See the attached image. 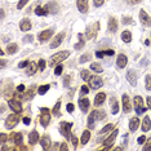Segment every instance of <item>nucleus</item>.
Here are the masks:
<instances>
[{"label": "nucleus", "instance_id": "obj_1", "mask_svg": "<svg viewBox=\"0 0 151 151\" xmlns=\"http://www.w3.org/2000/svg\"><path fill=\"white\" fill-rule=\"evenodd\" d=\"M68 56H70V52H68V50H61V52L54 53L53 56L50 57V60H49V66L50 67H54L56 65L61 63L62 61L66 60Z\"/></svg>", "mask_w": 151, "mask_h": 151}, {"label": "nucleus", "instance_id": "obj_2", "mask_svg": "<svg viewBox=\"0 0 151 151\" xmlns=\"http://www.w3.org/2000/svg\"><path fill=\"white\" fill-rule=\"evenodd\" d=\"M39 123L42 124V127L47 128L50 123V110L47 107L40 109V116H39Z\"/></svg>", "mask_w": 151, "mask_h": 151}, {"label": "nucleus", "instance_id": "obj_3", "mask_svg": "<svg viewBox=\"0 0 151 151\" xmlns=\"http://www.w3.org/2000/svg\"><path fill=\"white\" fill-rule=\"evenodd\" d=\"M133 106H134V111L137 112V115H142L146 111V106L143 104V98L141 96H136L133 98Z\"/></svg>", "mask_w": 151, "mask_h": 151}, {"label": "nucleus", "instance_id": "obj_4", "mask_svg": "<svg viewBox=\"0 0 151 151\" xmlns=\"http://www.w3.org/2000/svg\"><path fill=\"white\" fill-rule=\"evenodd\" d=\"M71 128H73V123H70V122H61L60 123V132L66 139L71 138Z\"/></svg>", "mask_w": 151, "mask_h": 151}, {"label": "nucleus", "instance_id": "obj_5", "mask_svg": "<svg viewBox=\"0 0 151 151\" xmlns=\"http://www.w3.org/2000/svg\"><path fill=\"white\" fill-rule=\"evenodd\" d=\"M99 31V22H94L93 25H91V26H88V29H87V31H85V36H87V39L89 40H93L97 37V34Z\"/></svg>", "mask_w": 151, "mask_h": 151}, {"label": "nucleus", "instance_id": "obj_6", "mask_svg": "<svg viewBox=\"0 0 151 151\" xmlns=\"http://www.w3.org/2000/svg\"><path fill=\"white\" fill-rule=\"evenodd\" d=\"M18 122H19V115L17 114V112L11 114L8 118L5 119V128L6 129H13L17 124H18Z\"/></svg>", "mask_w": 151, "mask_h": 151}, {"label": "nucleus", "instance_id": "obj_7", "mask_svg": "<svg viewBox=\"0 0 151 151\" xmlns=\"http://www.w3.org/2000/svg\"><path fill=\"white\" fill-rule=\"evenodd\" d=\"M53 32H54L53 29H47V30L40 31L37 34V40H39V43H47L48 40L53 36Z\"/></svg>", "mask_w": 151, "mask_h": 151}, {"label": "nucleus", "instance_id": "obj_8", "mask_svg": "<svg viewBox=\"0 0 151 151\" xmlns=\"http://www.w3.org/2000/svg\"><path fill=\"white\" fill-rule=\"evenodd\" d=\"M118 133H119V130L118 129H114V132L110 134L107 138H106L105 141H104V143H102V146L105 147L106 150H110L111 149V146H112V143H114V141H115V138L118 137Z\"/></svg>", "mask_w": 151, "mask_h": 151}, {"label": "nucleus", "instance_id": "obj_9", "mask_svg": "<svg viewBox=\"0 0 151 151\" xmlns=\"http://www.w3.org/2000/svg\"><path fill=\"white\" fill-rule=\"evenodd\" d=\"M88 83H89V88L92 89H99L104 85V81L99 76H91L88 79Z\"/></svg>", "mask_w": 151, "mask_h": 151}, {"label": "nucleus", "instance_id": "obj_10", "mask_svg": "<svg viewBox=\"0 0 151 151\" xmlns=\"http://www.w3.org/2000/svg\"><path fill=\"white\" fill-rule=\"evenodd\" d=\"M65 36H66V34H65V31L60 32V34H57V35L52 39V42H50V48H52V49H54V48L60 47L61 44H62V42H63Z\"/></svg>", "mask_w": 151, "mask_h": 151}, {"label": "nucleus", "instance_id": "obj_11", "mask_svg": "<svg viewBox=\"0 0 151 151\" xmlns=\"http://www.w3.org/2000/svg\"><path fill=\"white\" fill-rule=\"evenodd\" d=\"M139 21H141V23H142L143 26L151 27V17L147 14V12L143 11V9H141L139 11Z\"/></svg>", "mask_w": 151, "mask_h": 151}, {"label": "nucleus", "instance_id": "obj_12", "mask_svg": "<svg viewBox=\"0 0 151 151\" xmlns=\"http://www.w3.org/2000/svg\"><path fill=\"white\" fill-rule=\"evenodd\" d=\"M8 105H9V107L12 109V111H14L17 112V114H19V112H22V105H21V102L18 101V99H9L8 101Z\"/></svg>", "mask_w": 151, "mask_h": 151}, {"label": "nucleus", "instance_id": "obj_13", "mask_svg": "<svg viewBox=\"0 0 151 151\" xmlns=\"http://www.w3.org/2000/svg\"><path fill=\"white\" fill-rule=\"evenodd\" d=\"M122 101H123V111L124 112H130L132 110V104H130V99H129V96L128 94H123L122 96Z\"/></svg>", "mask_w": 151, "mask_h": 151}, {"label": "nucleus", "instance_id": "obj_14", "mask_svg": "<svg viewBox=\"0 0 151 151\" xmlns=\"http://www.w3.org/2000/svg\"><path fill=\"white\" fill-rule=\"evenodd\" d=\"M89 0H76V5L80 13H87L89 9Z\"/></svg>", "mask_w": 151, "mask_h": 151}, {"label": "nucleus", "instance_id": "obj_15", "mask_svg": "<svg viewBox=\"0 0 151 151\" xmlns=\"http://www.w3.org/2000/svg\"><path fill=\"white\" fill-rule=\"evenodd\" d=\"M127 63H128V57H127L125 54L120 53L118 56V58H116V66L119 68H124L127 66Z\"/></svg>", "mask_w": 151, "mask_h": 151}, {"label": "nucleus", "instance_id": "obj_16", "mask_svg": "<svg viewBox=\"0 0 151 151\" xmlns=\"http://www.w3.org/2000/svg\"><path fill=\"white\" fill-rule=\"evenodd\" d=\"M47 11L50 13V14H56V13H58V11H60V6H58V3L57 1H50L48 3V4L45 5Z\"/></svg>", "mask_w": 151, "mask_h": 151}, {"label": "nucleus", "instance_id": "obj_17", "mask_svg": "<svg viewBox=\"0 0 151 151\" xmlns=\"http://www.w3.org/2000/svg\"><path fill=\"white\" fill-rule=\"evenodd\" d=\"M89 106H91V101L88 98H81L79 99V107H80L81 112H87L89 110Z\"/></svg>", "mask_w": 151, "mask_h": 151}, {"label": "nucleus", "instance_id": "obj_18", "mask_svg": "<svg viewBox=\"0 0 151 151\" xmlns=\"http://www.w3.org/2000/svg\"><path fill=\"white\" fill-rule=\"evenodd\" d=\"M127 80L129 81L130 85L136 87V85H137V74H136V71L129 70L128 73H127Z\"/></svg>", "mask_w": 151, "mask_h": 151}, {"label": "nucleus", "instance_id": "obj_19", "mask_svg": "<svg viewBox=\"0 0 151 151\" xmlns=\"http://www.w3.org/2000/svg\"><path fill=\"white\" fill-rule=\"evenodd\" d=\"M107 29H109V32H112V34H115L116 31H118V22H116V18H114V17H110Z\"/></svg>", "mask_w": 151, "mask_h": 151}, {"label": "nucleus", "instance_id": "obj_20", "mask_svg": "<svg viewBox=\"0 0 151 151\" xmlns=\"http://www.w3.org/2000/svg\"><path fill=\"white\" fill-rule=\"evenodd\" d=\"M39 141H40V137H39V133H37V130L34 129L32 132H30V134H29V142H30V145H36Z\"/></svg>", "mask_w": 151, "mask_h": 151}, {"label": "nucleus", "instance_id": "obj_21", "mask_svg": "<svg viewBox=\"0 0 151 151\" xmlns=\"http://www.w3.org/2000/svg\"><path fill=\"white\" fill-rule=\"evenodd\" d=\"M110 109H111V112L114 115H116L119 112V104H118V99L115 97L110 98Z\"/></svg>", "mask_w": 151, "mask_h": 151}, {"label": "nucleus", "instance_id": "obj_22", "mask_svg": "<svg viewBox=\"0 0 151 151\" xmlns=\"http://www.w3.org/2000/svg\"><path fill=\"white\" fill-rule=\"evenodd\" d=\"M31 27H32L31 21H30V19H27V18L22 19L21 23H19V30H21V31H30V30H31Z\"/></svg>", "mask_w": 151, "mask_h": 151}, {"label": "nucleus", "instance_id": "obj_23", "mask_svg": "<svg viewBox=\"0 0 151 151\" xmlns=\"http://www.w3.org/2000/svg\"><path fill=\"white\" fill-rule=\"evenodd\" d=\"M40 145H42L43 150H48L50 147V137L48 134H44L42 138H40Z\"/></svg>", "mask_w": 151, "mask_h": 151}, {"label": "nucleus", "instance_id": "obj_24", "mask_svg": "<svg viewBox=\"0 0 151 151\" xmlns=\"http://www.w3.org/2000/svg\"><path fill=\"white\" fill-rule=\"evenodd\" d=\"M96 122H97V119H96V114H94V110H93V111L88 115V122H87L88 128L89 129H93L94 125H96Z\"/></svg>", "mask_w": 151, "mask_h": 151}, {"label": "nucleus", "instance_id": "obj_25", "mask_svg": "<svg viewBox=\"0 0 151 151\" xmlns=\"http://www.w3.org/2000/svg\"><path fill=\"white\" fill-rule=\"evenodd\" d=\"M139 127V119L138 118H132L129 120V130L130 132H136Z\"/></svg>", "mask_w": 151, "mask_h": 151}, {"label": "nucleus", "instance_id": "obj_26", "mask_svg": "<svg viewBox=\"0 0 151 151\" xmlns=\"http://www.w3.org/2000/svg\"><path fill=\"white\" fill-rule=\"evenodd\" d=\"M39 70V67H37V65L35 62H30V65L27 66V70H26V74L29 75V76H32V75H35V73Z\"/></svg>", "mask_w": 151, "mask_h": 151}, {"label": "nucleus", "instance_id": "obj_27", "mask_svg": "<svg viewBox=\"0 0 151 151\" xmlns=\"http://www.w3.org/2000/svg\"><path fill=\"white\" fill-rule=\"evenodd\" d=\"M141 128H142V132H149L151 129V120H150L149 116H145V118H143Z\"/></svg>", "mask_w": 151, "mask_h": 151}, {"label": "nucleus", "instance_id": "obj_28", "mask_svg": "<svg viewBox=\"0 0 151 151\" xmlns=\"http://www.w3.org/2000/svg\"><path fill=\"white\" fill-rule=\"evenodd\" d=\"M78 37H79V42L74 45V49H76V50L81 49V48H84V45H85V39H84L83 34H78Z\"/></svg>", "mask_w": 151, "mask_h": 151}, {"label": "nucleus", "instance_id": "obj_29", "mask_svg": "<svg viewBox=\"0 0 151 151\" xmlns=\"http://www.w3.org/2000/svg\"><path fill=\"white\" fill-rule=\"evenodd\" d=\"M105 99H106V94L104 93V92H101V93H98L94 97V105L96 106H101L105 102Z\"/></svg>", "mask_w": 151, "mask_h": 151}, {"label": "nucleus", "instance_id": "obj_30", "mask_svg": "<svg viewBox=\"0 0 151 151\" xmlns=\"http://www.w3.org/2000/svg\"><path fill=\"white\" fill-rule=\"evenodd\" d=\"M11 138H12V141L16 143V145H21V143H22V139H23V136H22V133L18 132V133H13Z\"/></svg>", "mask_w": 151, "mask_h": 151}, {"label": "nucleus", "instance_id": "obj_31", "mask_svg": "<svg viewBox=\"0 0 151 151\" xmlns=\"http://www.w3.org/2000/svg\"><path fill=\"white\" fill-rule=\"evenodd\" d=\"M89 138H91V132H89V129H85L83 132V134H81V139H80L81 145H87Z\"/></svg>", "mask_w": 151, "mask_h": 151}, {"label": "nucleus", "instance_id": "obj_32", "mask_svg": "<svg viewBox=\"0 0 151 151\" xmlns=\"http://www.w3.org/2000/svg\"><path fill=\"white\" fill-rule=\"evenodd\" d=\"M35 14L36 16H48L49 12L47 11L45 6H37V8H35Z\"/></svg>", "mask_w": 151, "mask_h": 151}, {"label": "nucleus", "instance_id": "obj_33", "mask_svg": "<svg viewBox=\"0 0 151 151\" xmlns=\"http://www.w3.org/2000/svg\"><path fill=\"white\" fill-rule=\"evenodd\" d=\"M17 50H18V45L17 44H8V47H6V53L8 54H14L17 53Z\"/></svg>", "mask_w": 151, "mask_h": 151}, {"label": "nucleus", "instance_id": "obj_34", "mask_svg": "<svg viewBox=\"0 0 151 151\" xmlns=\"http://www.w3.org/2000/svg\"><path fill=\"white\" fill-rule=\"evenodd\" d=\"M122 40L124 43H130L132 42V34H130V31H123L122 32Z\"/></svg>", "mask_w": 151, "mask_h": 151}, {"label": "nucleus", "instance_id": "obj_35", "mask_svg": "<svg viewBox=\"0 0 151 151\" xmlns=\"http://www.w3.org/2000/svg\"><path fill=\"white\" fill-rule=\"evenodd\" d=\"M50 89V85L49 84H44V85H40L39 88H37V93H39L40 96H43V94H45Z\"/></svg>", "mask_w": 151, "mask_h": 151}, {"label": "nucleus", "instance_id": "obj_36", "mask_svg": "<svg viewBox=\"0 0 151 151\" xmlns=\"http://www.w3.org/2000/svg\"><path fill=\"white\" fill-rule=\"evenodd\" d=\"M94 114H96V119H97V122L104 120L106 118V112L104 111V110H94Z\"/></svg>", "mask_w": 151, "mask_h": 151}, {"label": "nucleus", "instance_id": "obj_37", "mask_svg": "<svg viewBox=\"0 0 151 151\" xmlns=\"http://www.w3.org/2000/svg\"><path fill=\"white\" fill-rule=\"evenodd\" d=\"M91 70L92 71H94V73H97V74H99V73H102V66L99 63H97V62H93V63H91Z\"/></svg>", "mask_w": 151, "mask_h": 151}, {"label": "nucleus", "instance_id": "obj_38", "mask_svg": "<svg viewBox=\"0 0 151 151\" xmlns=\"http://www.w3.org/2000/svg\"><path fill=\"white\" fill-rule=\"evenodd\" d=\"M61 101H58L56 105H54V107H53V110H52V114H53V116H60V114H61Z\"/></svg>", "mask_w": 151, "mask_h": 151}, {"label": "nucleus", "instance_id": "obj_39", "mask_svg": "<svg viewBox=\"0 0 151 151\" xmlns=\"http://www.w3.org/2000/svg\"><path fill=\"white\" fill-rule=\"evenodd\" d=\"M80 76H81V80L88 81V79L91 78V73H89V70H81Z\"/></svg>", "mask_w": 151, "mask_h": 151}, {"label": "nucleus", "instance_id": "obj_40", "mask_svg": "<svg viewBox=\"0 0 151 151\" xmlns=\"http://www.w3.org/2000/svg\"><path fill=\"white\" fill-rule=\"evenodd\" d=\"M145 87H146V91H151V75H146L145 78Z\"/></svg>", "mask_w": 151, "mask_h": 151}, {"label": "nucleus", "instance_id": "obj_41", "mask_svg": "<svg viewBox=\"0 0 151 151\" xmlns=\"http://www.w3.org/2000/svg\"><path fill=\"white\" fill-rule=\"evenodd\" d=\"M112 128H114V125H112V124H106V125L104 127V128L99 130L98 133H99V134H105V133H107L109 130H111Z\"/></svg>", "mask_w": 151, "mask_h": 151}, {"label": "nucleus", "instance_id": "obj_42", "mask_svg": "<svg viewBox=\"0 0 151 151\" xmlns=\"http://www.w3.org/2000/svg\"><path fill=\"white\" fill-rule=\"evenodd\" d=\"M89 60H91V54H89V53H85V54H83V56L80 57L79 62H80V63H85V62H88Z\"/></svg>", "mask_w": 151, "mask_h": 151}, {"label": "nucleus", "instance_id": "obj_43", "mask_svg": "<svg viewBox=\"0 0 151 151\" xmlns=\"http://www.w3.org/2000/svg\"><path fill=\"white\" fill-rule=\"evenodd\" d=\"M62 71H63V66L62 65H57L56 66V68H54V75H56V76H58V75H61L62 74Z\"/></svg>", "mask_w": 151, "mask_h": 151}, {"label": "nucleus", "instance_id": "obj_44", "mask_svg": "<svg viewBox=\"0 0 151 151\" xmlns=\"http://www.w3.org/2000/svg\"><path fill=\"white\" fill-rule=\"evenodd\" d=\"M122 22H123V25H130V23H133V18L132 17H124V18L122 19Z\"/></svg>", "mask_w": 151, "mask_h": 151}, {"label": "nucleus", "instance_id": "obj_45", "mask_svg": "<svg viewBox=\"0 0 151 151\" xmlns=\"http://www.w3.org/2000/svg\"><path fill=\"white\" fill-rule=\"evenodd\" d=\"M89 93V87L88 85H83V87L80 88V96H85Z\"/></svg>", "mask_w": 151, "mask_h": 151}, {"label": "nucleus", "instance_id": "obj_46", "mask_svg": "<svg viewBox=\"0 0 151 151\" xmlns=\"http://www.w3.org/2000/svg\"><path fill=\"white\" fill-rule=\"evenodd\" d=\"M143 150H146V151L151 150V137H150V138H147V139H146L145 145H143Z\"/></svg>", "mask_w": 151, "mask_h": 151}, {"label": "nucleus", "instance_id": "obj_47", "mask_svg": "<svg viewBox=\"0 0 151 151\" xmlns=\"http://www.w3.org/2000/svg\"><path fill=\"white\" fill-rule=\"evenodd\" d=\"M37 67H39V71H44V68H45V61L40 60L39 62H37Z\"/></svg>", "mask_w": 151, "mask_h": 151}, {"label": "nucleus", "instance_id": "obj_48", "mask_svg": "<svg viewBox=\"0 0 151 151\" xmlns=\"http://www.w3.org/2000/svg\"><path fill=\"white\" fill-rule=\"evenodd\" d=\"M29 1H30V0H19V1H18V4H17V8H18V9H22L23 6H25V5L27 4V3H29Z\"/></svg>", "mask_w": 151, "mask_h": 151}, {"label": "nucleus", "instance_id": "obj_49", "mask_svg": "<svg viewBox=\"0 0 151 151\" xmlns=\"http://www.w3.org/2000/svg\"><path fill=\"white\" fill-rule=\"evenodd\" d=\"M70 81H71V76L70 75H66V76L63 78V85L67 88L68 85H70Z\"/></svg>", "mask_w": 151, "mask_h": 151}, {"label": "nucleus", "instance_id": "obj_50", "mask_svg": "<svg viewBox=\"0 0 151 151\" xmlns=\"http://www.w3.org/2000/svg\"><path fill=\"white\" fill-rule=\"evenodd\" d=\"M146 137L145 136H141V137H138V139H137V143L138 145H145V142H146Z\"/></svg>", "mask_w": 151, "mask_h": 151}, {"label": "nucleus", "instance_id": "obj_51", "mask_svg": "<svg viewBox=\"0 0 151 151\" xmlns=\"http://www.w3.org/2000/svg\"><path fill=\"white\" fill-rule=\"evenodd\" d=\"M104 3H105V0H93V4H94V6H102L104 5Z\"/></svg>", "mask_w": 151, "mask_h": 151}, {"label": "nucleus", "instance_id": "obj_52", "mask_svg": "<svg viewBox=\"0 0 151 151\" xmlns=\"http://www.w3.org/2000/svg\"><path fill=\"white\" fill-rule=\"evenodd\" d=\"M29 65H30V61L26 60V61H22V62L18 65V67H19V68H23V67H27Z\"/></svg>", "mask_w": 151, "mask_h": 151}, {"label": "nucleus", "instance_id": "obj_53", "mask_svg": "<svg viewBox=\"0 0 151 151\" xmlns=\"http://www.w3.org/2000/svg\"><path fill=\"white\" fill-rule=\"evenodd\" d=\"M6 139H8V136H6L5 133H1V134H0V142H1V143H5Z\"/></svg>", "mask_w": 151, "mask_h": 151}, {"label": "nucleus", "instance_id": "obj_54", "mask_svg": "<svg viewBox=\"0 0 151 151\" xmlns=\"http://www.w3.org/2000/svg\"><path fill=\"white\" fill-rule=\"evenodd\" d=\"M66 110H67V112H73L74 110H75V106L73 105V104H67V106H66Z\"/></svg>", "mask_w": 151, "mask_h": 151}, {"label": "nucleus", "instance_id": "obj_55", "mask_svg": "<svg viewBox=\"0 0 151 151\" xmlns=\"http://www.w3.org/2000/svg\"><path fill=\"white\" fill-rule=\"evenodd\" d=\"M71 141H73V146H74V149H76V147H78V142H79L78 138H76L75 136H71Z\"/></svg>", "mask_w": 151, "mask_h": 151}, {"label": "nucleus", "instance_id": "obj_56", "mask_svg": "<svg viewBox=\"0 0 151 151\" xmlns=\"http://www.w3.org/2000/svg\"><path fill=\"white\" fill-rule=\"evenodd\" d=\"M142 1V0H127V3L130 5H136V4H139V3Z\"/></svg>", "mask_w": 151, "mask_h": 151}, {"label": "nucleus", "instance_id": "obj_57", "mask_svg": "<svg viewBox=\"0 0 151 151\" xmlns=\"http://www.w3.org/2000/svg\"><path fill=\"white\" fill-rule=\"evenodd\" d=\"M16 89H17V92H19V93H23V92H25V85H23V84H19Z\"/></svg>", "mask_w": 151, "mask_h": 151}, {"label": "nucleus", "instance_id": "obj_58", "mask_svg": "<svg viewBox=\"0 0 151 151\" xmlns=\"http://www.w3.org/2000/svg\"><path fill=\"white\" fill-rule=\"evenodd\" d=\"M31 40H32V35H26L23 37V42L25 43H29V42H31Z\"/></svg>", "mask_w": 151, "mask_h": 151}, {"label": "nucleus", "instance_id": "obj_59", "mask_svg": "<svg viewBox=\"0 0 151 151\" xmlns=\"http://www.w3.org/2000/svg\"><path fill=\"white\" fill-rule=\"evenodd\" d=\"M105 54L106 56H114L115 52H114V49H107V50H105Z\"/></svg>", "mask_w": 151, "mask_h": 151}, {"label": "nucleus", "instance_id": "obj_60", "mask_svg": "<svg viewBox=\"0 0 151 151\" xmlns=\"http://www.w3.org/2000/svg\"><path fill=\"white\" fill-rule=\"evenodd\" d=\"M96 56H97L98 58H102L104 56H106V54H105V50H102V52H101V50H98V52H96Z\"/></svg>", "mask_w": 151, "mask_h": 151}, {"label": "nucleus", "instance_id": "obj_61", "mask_svg": "<svg viewBox=\"0 0 151 151\" xmlns=\"http://www.w3.org/2000/svg\"><path fill=\"white\" fill-rule=\"evenodd\" d=\"M22 122H23V124H25V125H30V123H31V119H30V118H23Z\"/></svg>", "mask_w": 151, "mask_h": 151}, {"label": "nucleus", "instance_id": "obj_62", "mask_svg": "<svg viewBox=\"0 0 151 151\" xmlns=\"http://www.w3.org/2000/svg\"><path fill=\"white\" fill-rule=\"evenodd\" d=\"M146 102H147V107L151 110V96H149V97L146 98Z\"/></svg>", "mask_w": 151, "mask_h": 151}, {"label": "nucleus", "instance_id": "obj_63", "mask_svg": "<svg viewBox=\"0 0 151 151\" xmlns=\"http://www.w3.org/2000/svg\"><path fill=\"white\" fill-rule=\"evenodd\" d=\"M60 149H61V150H65V151H66V150H68V147H67L66 143H62V145L60 146Z\"/></svg>", "mask_w": 151, "mask_h": 151}, {"label": "nucleus", "instance_id": "obj_64", "mask_svg": "<svg viewBox=\"0 0 151 151\" xmlns=\"http://www.w3.org/2000/svg\"><path fill=\"white\" fill-rule=\"evenodd\" d=\"M5 60H1V68H4V66H5Z\"/></svg>", "mask_w": 151, "mask_h": 151}]
</instances>
